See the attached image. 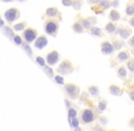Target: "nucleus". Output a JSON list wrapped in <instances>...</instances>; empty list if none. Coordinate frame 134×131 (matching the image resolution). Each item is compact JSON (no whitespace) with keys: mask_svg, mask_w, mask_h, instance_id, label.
Wrapping results in <instances>:
<instances>
[{"mask_svg":"<svg viewBox=\"0 0 134 131\" xmlns=\"http://www.w3.org/2000/svg\"><path fill=\"white\" fill-rule=\"evenodd\" d=\"M114 47L113 44L109 43L108 41H105L101 44V52L104 55H110L114 52Z\"/></svg>","mask_w":134,"mask_h":131,"instance_id":"obj_2","label":"nucleus"},{"mask_svg":"<svg viewBox=\"0 0 134 131\" xmlns=\"http://www.w3.org/2000/svg\"><path fill=\"white\" fill-rule=\"evenodd\" d=\"M46 30H47V32H48V34H52V33H54L57 30V26H56L55 23L49 22L48 23V25L46 27Z\"/></svg>","mask_w":134,"mask_h":131,"instance_id":"obj_13","label":"nucleus"},{"mask_svg":"<svg viewBox=\"0 0 134 131\" xmlns=\"http://www.w3.org/2000/svg\"><path fill=\"white\" fill-rule=\"evenodd\" d=\"M129 45H130V47H132V48H134V36H131V38L129 40Z\"/></svg>","mask_w":134,"mask_h":131,"instance_id":"obj_32","label":"nucleus"},{"mask_svg":"<svg viewBox=\"0 0 134 131\" xmlns=\"http://www.w3.org/2000/svg\"><path fill=\"white\" fill-rule=\"evenodd\" d=\"M74 29H75L76 31L81 32V31H82V25H80V24L77 23V24H76V25L74 26Z\"/></svg>","mask_w":134,"mask_h":131,"instance_id":"obj_26","label":"nucleus"},{"mask_svg":"<svg viewBox=\"0 0 134 131\" xmlns=\"http://www.w3.org/2000/svg\"><path fill=\"white\" fill-rule=\"evenodd\" d=\"M3 25H4V22H3L2 19H0V27H1V26H3Z\"/></svg>","mask_w":134,"mask_h":131,"instance_id":"obj_38","label":"nucleus"},{"mask_svg":"<svg viewBox=\"0 0 134 131\" xmlns=\"http://www.w3.org/2000/svg\"><path fill=\"white\" fill-rule=\"evenodd\" d=\"M24 28V25L23 24H18V25H16V27H15V29L16 30H21Z\"/></svg>","mask_w":134,"mask_h":131,"instance_id":"obj_31","label":"nucleus"},{"mask_svg":"<svg viewBox=\"0 0 134 131\" xmlns=\"http://www.w3.org/2000/svg\"><path fill=\"white\" fill-rule=\"evenodd\" d=\"M120 18H121V16H120V13H119L117 10L113 9V10L110 11V13H109V19H110V20L118 21Z\"/></svg>","mask_w":134,"mask_h":131,"instance_id":"obj_11","label":"nucleus"},{"mask_svg":"<svg viewBox=\"0 0 134 131\" xmlns=\"http://www.w3.org/2000/svg\"><path fill=\"white\" fill-rule=\"evenodd\" d=\"M109 92L111 93L112 95L114 96H121V94L123 93L122 89H121L120 86H117L115 85H112V86H109Z\"/></svg>","mask_w":134,"mask_h":131,"instance_id":"obj_6","label":"nucleus"},{"mask_svg":"<svg viewBox=\"0 0 134 131\" xmlns=\"http://www.w3.org/2000/svg\"><path fill=\"white\" fill-rule=\"evenodd\" d=\"M122 46H123L122 42H121V41H118V40L115 41V42H114V44H113V47H114V48H115V49H121Z\"/></svg>","mask_w":134,"mask_h":131,"instance_id":"obj_23","label":"nucleus"},{"mask_svg":"<svg viewBox=\"0 0 134 131\" xmlns=\"http://www.w3.org/2000/svg\"><path fill=\"white\" fill-rule=\"evenodd\" d=\"M18 1H23V0H18Z\"/></svg>","mask_w":134,"mask_h":131,"instance_id":"obj_41","label":"nucleus"},{"mask_svg":"<svg viewBox=\"0 0 134 131\" xmlns=\"http://www.w3.org/2000/svg\"><path fill=\"white\" fill-rule=\"evenodd\" d=\"M117 73H118L119 77H121V78L127 77V69L124 67H121V68L117 70Z\"/></svg>","mask_w":134,"mask_h":131,"instance_id":"obj_15","label":"nucleus"},{"mask_svg":"<svg viewBox=\"0 0 134 131\" xmlns=\"http://www.w3.org/2000/svg\"><path fill=\"white\" fill-rule=\"evenodd\" d=\"M119 34H120V36H121L122 38H128V37L131 35V30H130V28H129V27H123L122 29L120 30Z\"/></svg>","mask_w":134,"mask_h":131,"instance_id":"obj_8","label":"nucleus"},{"mask_svg":"<svg viewBox=\"0 0 134 131\" xmlns=\"http://www.w3.org/2000/svg\"><path fill=\"white\" fill-rule=\"evenodd\" d=\"M117 57H118V60L120 62H124L130 58V54L128 51H121L118 54Z\"/></svg>","mask_w":134,"mask_h":131,"instance_id":"obj_7","label":"nucleus"},{"mask_svg":"<svg viewBox=\"0 0 134 131\" xmlns=\"http://www.w3.org/2000/svg\"><path fill=\"white\" fill-rule=\"evenodd\" d=\"M59 60V54L57 52H52L48 56V63L50 65H54Z\"/></svg>","mask_w":134,"mask_h":131,"instance_id":"obj_5","label":"nucleus"},{"mask_svg":"<svg viewBox=\"0 0 134 131\" xmlns=\"http://www.w3.org/2000/svg\"><path fill=\"white\" fill-rule=\"evenodd\" d=\"M45 70H46V71H47V72H48V73H47V74H48V76H50V77H51V76H52V75H53V73H52V70L50 69V68H47Z\"/></svg>","mask_w":134,"mask_h":131,"instance_id":"obj_34","label":"nucleus"},{"mask_svg":"<svg viewBox=\"0 0 134 131\" xmlns=\"http://www.w3.org/2000/svg\"><path fill=\"white\" fill-rule=\"evenodd\" d=\"M81 118L84 123H90L95 119V116L90 109H85L81 114Z\"/></svg>","mask_w":134,"mask_h":131,"instance_id":"obj_1","label":"nucleus"},{"mask_svg":"<svg viewBox=\"0 0 134 131\" xmlns=\"http://www.w3.org/2000/svg\"><path fill=\"white\" fill-rule=\"evenodd\" d=\"M47 13L48 14V16H55L56 13H57V10L55 8H49V9H48Z\"/></svg>","mask_w":134,"mask_h":131,"instance_id":"obj_25","label":"nucleus"},{"mask_svg":"<svg viewBox=\"0 0 134 131\" xmlns=\"http://www.w3.org/2000/svg\"><path fill=\"white\" fill-rule=\"evenodd\" d=\"M126 13L129 16H133L134 15V6L133 5H129L128 7L126 8Z\"/></svg>","mask_w":134,"mask_h":131,"instance_id":"obj_19","label":"nucleus"},{"mask_svg":"<svg viewBox=\"0 0 134 131\" xmlns=\"http://www.w3.org/2000/svg\"><path fill=\"white\" fill-rule=\"evenodd\" d=\"M25 37L27 41H32L34 40L35 37H36V33L34 31H32V30L28 29L25 32Z\"/></svg>","mask_w":134,"mask_h":131,"instance_id":"obj_14","label":"nucleus"},{"mask_svg":"<svg viewBox=\"0 0 134 131\" xmlns=\"http://www.w3.org/2000/svg\"><path fill=\"white\" fill-rule=\"evenodd\" d=\"M36 61L39 62V64L40 66H45V61H44V59L42 57H36Z\"/></svg>","mask_w":134,"mask_h":131,"instance_id":"obj_28","label":"nucleus"},{"mask_svg":"<svg viewBox=\"0 0 134 131\" xmlns=\"http://www.w3.org/2000/svg\"><path fill=\"white\" fill-rule=\"evenodd\" d=\"M72 125H73V127H77L78 126H79V120H78L76 118H73V120H72Z\"/></svg>","mask_w":134,"mask_h":131,"instance_id":"obj_30","label":"nucleus"},{"mask_svg":"<svg viewBox=\"0 0 134 131\" xmlns=\"http://www.w3.org/2000/svg\"><path fill=\"white\" fill-rule=\"evenodd\" d=\"M55 80H56V82H58L59 84H63L64 81H63V78H62L61 77H59V76H58V77H55Z\"/></svg>","mask_w":134,"mask_h":131,"instance_id":"obj_27","label":"nucleus"},{"mask_svg":"<svg viewBox=\"0 0 134 131\" xmlns=\"http://www.w3.org/2000/svg\"><path fill=\"white\" fill-rule=\"evenodd\" d=\"M47 44H48V41H47V39H46L45 37H39V38L36 41V47L40 48V49L41 48H43Z\"/></svg>","mask_w":134,"mask_h":131,"instance_id":"obj_12","label":"nucleus"},{"mask_svg":"<svg viewBox=\"0 0 134 131\" xmlns=\"http://www.w3.org/2000/svg\"><path fill=\"white\" fill-rule=\"evenodd\" d=\"M59 71L62 72L63 74H68V72L72 71V67H71V64L68 61H65L60 65L59 67Z\"/></svg>","mask_w":134,"mask_h":131,"instance_id":"obj_4","label":"nucleus"},{"mask_svg":"<svg viewBox=\"0 0 134 131\" xmlns=\"http://www.w3.org/2000/svg\"><path fill=\"white\" fill-rule=\"evenodd\" d=\"M127 67H128V68L131 71V72H134V60L133 59H130V60L128 61Z\"/></svg>","mask_w":134,"mask_h":131,"instance_id":"obj_22","label":"nucleus"},{"mask_svg":"<svg viewBox=\"0 0 134 131\" xmlns=\"http://www.w3.org/2000/svg\"><path fill=\"white\" fill-rule=\"evenodd\" d=\"M16 11L15 9H9L8 11H7L6 13V17L8 21H13L16 18Z\"/></svg>","mask_w":134,"mask_h":131,"instance_id":"obj_10","label":"nucleus"},{"mask_svg":"<svg viewBox=\"0 0 134 131\" xmlns=\"http://www.w3.org/2000/svg\"><path fill=\"white\" fill-rule=\"evenodd\" d=\"M131 123H132V125L134 124V118H132V119H131Z\"/></svg>","mask_w":134,"mask_h":131,"instance_id":"obj_39","label":"nucleus"},{"mask_svg":"<svg viewBox=\"0 0 134 131\" xmlns=\"http://www.w3.org/2000/svg\"><path fill=\"white\" fill-rule=\"evenodd\" d=\"M110 3H109V0H100V6L101 7H103V8H108V7L110 6Z\"/></svg>","mask_w":134,"mask_h":131,"instance_id":"obj_21","label":"nucleus"},{"mask_svg":"<svg viewBox=\"0 0 134 131\" xmlns=\"http://www.w3.org/2000/svg\"><path fill=\"white\" fill-rule=\"evenodd\" d=\"M100 0H89V3L90 4H97V3H100Z\"/></svg>","mask_w":134,"mask_h":131,"instance_id":"obj_35","label":"nucleus"},{"mask_svg":"<svg viewBox=\"0 0 134 131\" xmlns=\"http://www.w3.org/2000/svg\"><path fill=\"white\" fill-rule=\"evenodd\" d=\"M130 98L134 101V91H132V92L130 93Z\"/></svg>","mask_w":134,"mask_h":131,"instance_id":"obj_36","label":"nucleus"},{"mask_svg":"<svg viewBox=\"0 0 134 131\" xmlns=\"http://www.w3.org/2000/svg\"><path fill=\"white\" fill-rule=\"evenodd\" d=\"M89 93H90L91 95L93 96V97H96V96H98L99 95V88H98V86H90V88H89Z\"/></svg>","mask_w":134,"mask_h":131,"instance_id":"obj_17","label":"nucleus"},{"mask_svg":"<svg viewBox=\"0 0 134 131\" xmlns=\"http://www.w3.org/2000/svg\"><path fill=\"white\" fill-rule=\"evenodd\" d=\"M105 29H106L107 32H109V33H113V32L115 31V29H116V27H115V25L113 24V22H109L107 24V26L105 27Z\"/></svg>","mask_w":134,"mask_h":131,"instance_id":"obj_16","label":"nucleus"},{"mask_svg":"<svg viewBox=\"0 0 134 131\" xmlns=\"http://www.w3.org/2000/svg\"><path fill=\"white\" fill-rule=\"evenodd\" d=\"M132 53H133V54H134V50H133V51H132Z\"/></svg>","mask_w":134,"mask_h":131,"instance_id":"obj_40","label":"nucleus"},{"mask_svg":"<svg viewBox=\"0 0 134 131\" xmlns=\"http://www.w3.org/2000/svg\"><path fill=\"white\" fill-rule=\"evenodd\" d=\"M64 6H70L72 4V0H62Z\"/></svg>","mask_w":134,"mask_h":131,"instance_id":"obj_29","label":"nucleus"},{"mask_svg":"<svg viewBox=\"0 0 134 131\" xmlns=\"http://www.w3.org/2000/svg\"><path fill=\"white\" fill-rule=\"evenodd\" d=\"M76 115H77V112H76L75 109L70 108L68 110V117H69V118H76Z\"/></svg>","mask_w":134,"mask_h":131,"instance_id":"obj_24","label":"nucleus"},{"mask_svg":"<svg viewBox=\"0 0 134 131\" xmlns=\"http://www.w3.org/2000/svg\"><path fill=\"white\" fill-rule=\"evenodd\" d=\"M6 1H8V0H6Z\"/></svg>","mask_w":134,"mask_h":131,"instance_id":"obj_42","label":"nucleus"},{"mask_svg":"<svg viewBox=\"0 0 134 131\" xmlns=\"http://www.w3.org/2000/svg\"><path fill=\"white\" fill-rule=\"evenodd\" d=\"M96 23V18L94 17V16H91V17H89L87 18V19H85L83 22H82V24H83V27H86V28H89V27H90L92 25H94Z\"/></svg>","mask_w":134,"mask_h":131,"instance_id":"obj_9","label":"nucleus"},{"mask_svg":"<svg viewBox=\"0 0 134 131\" xmlns=\"http://www.w3.org/2000/svg\"><path fill=\"white\" fill-rule=\"evenodd\" d=\"M106 106H107V101L106 100H101V101H100V103L98 105V108L100 111H103L106 108Z\"/></svg>","mask_w":134,"mask_h":131,"instance_id":"obj_20","label":"nucleus"},{"mask_svg":"<svg viewBox=\"0 0 134 131\" xmlns=\"http://www.w3.org/2000/svg\"><path fill=\"white\" fill-rule=\"evenodd\" d=\"M91 34L93 35V36H101V29H100V27H93L92 28H91Z\"/></svg>","mask_w":134,"mask_h":131,"instance_id":"obj_18","label":"nucleus"},{"mask_svg":"<svg viewBox=\"0 0 134 131\" xmlns=\"http://www.w3.org/2000/svg\"><path fill=\"white\" fill-rule=\"evenodd\" d=\"M66 89L68 95L72 97H76L78 94H79V88H78V86H76L75 85H72V84L67 85Z\"/></svg>","mask_w":134,"mask_h":131,"instance_id":"obj_3","label":"nucleus"},{"mask_svg":"<svg viewBox=\"0 0 134 131\" xmlns=\"http://www.w3.org/2000/svg\"><path fill=\"white\" fill-rule=\"evenodd\" d=\"M130 24L132 26V27H134V16L131 18V19H130Z\"/></svg>","mask_w":134,"mask_h":131,"instance_id":"obj_37","label":"nucleus"},{"mask_svg":"<svg viewBox=\"0 0 134 131\" xmlns=\"http://www.w3.org/2000/svg\"><path fill=\"white\" fill-rule=\"evenodd\" d=\"M15 42H16V44H21V38L19 37V36H15Z\"/></svg>","mask_w":134,"mask_h":131,"instance_id":"obj_33","label":"nucleus"}]
</instances>
